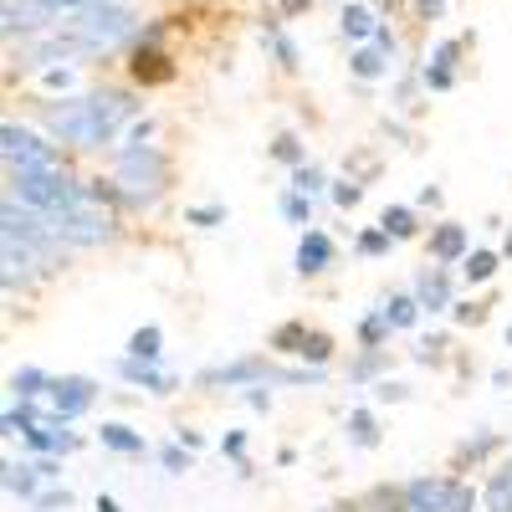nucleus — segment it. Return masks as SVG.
I'll return each instance as SVG.
<instances>
[{"mask_svg":"<svg viewBox=\"0 0 512 512\" xmlns=\"http://www.w3.org/2000/svg\"><path fill=\"white\" fill-rule=\"evenodd\" d=\"M384 313H390V323H395V333H405V328H415L420 323V297L415 292H390V297H384V303H379Z\"/></svg>","mask_w":512,"mask_h":512,"instance_id":"obj_24","label":"nucleus"},{"mask_svg":"<svg viewBox=\"0 0 512 512\" xmlns=\"http://www.w3.org/2000/svg\"><path fill=\"white\" fill-rule=\"evenodd\" d=\"M308 323L303 318H287V323H277L272 328V338H267V349L272 354H282V359H303V344H308Z\"/></svg>","mask_w":512,"mask_h":512,"instance_id":"obj_19","label":"nucleus"},{"mask_svg":"<svg viewBox=\"0 0 512 512\" xmlns=\"http://www.w3.org/2000/svg\"><path fill=\"white\" fill-rule=\"evenodd\" d=\"M139 98L123 93V88H98V93H82V98H62V103H41V128L67 144V149H118V134L128 118H139Z\"/></svg>","mask_w":512,"mask_h":512,"instance_id":"obj_1","label":"nucleus"},{"mask_svg":"<svg viewBox=\"0 0 512 512\" xmlns=\"http://www.w3.org/2000/svg\"><path fill=\"white\" fill-rule=\"evenodd\" d=\"M0 154H6V169L11 175H26V169H62V144L52 134H36V128H21V123H6L0 128Z\"/></svg>","mask_w":512,"mask_h":512,"instance_id":"obj_5","label":"nucleus"},{"mask_svg":"<svg viewBox=\"0 0 512 512\" xmlns=\"http://www.w3.org/2000/svg\"><path fill=\"white\" fill-rule=\"evenodd\" d=\"M328 200H333L338 210H354V205L364 200V180H354V175H349V180H333V185H328Z\"/></svg>","mask_w":512,"mask_h":512,"instance_id":"obj_39","label":"nucleus"},{"mask_svg":"<svg viewBox=\"0 0 512 512\" xmlns=\"http://www.w3.org/2000/svg\"><path fill=\"white\" fill-rule=\"evenodd\" d=\"M26 507H31V512H67V507H72V492H67L62 482H52V487H41Z\"/></svg>","mask_w":512,"mask_h":512,"instance_id":"obj_35","label":"nucleus"},{"mask_svg":"<svg viewBox=\"0 0 512 512\" xmlns=\"http://www.w3.org/2000/svg\"><path fill=\"white\" fill-rule=\"evenodd\" d=\"M415 205H420V210H441V190H436V185H425V190L415 195Z\"/></svg>","mask_w":512,"mask_h":512,"instance_id":"obj_52","label":"nucleus"},{"mask_svg":"<svg viewBox=\"0 0 512 512\" xmlns=\"http://www.w3.org/2000/svg\"><path fill=\"white\" fill-rule=\"evenodd\" d=\"M11 195L31 210H47V216H67V210L93 205L88 180H77L72 169H26V175H11Z\"/></svg>","mask_w":512,"mask_h":512,"instance_id":"obj_3","label":"nucleus"},{"mask_svg":"<svg viewBox=\"0 0 512 512\" xmlns=\"http://www.w3.org/2000/svg\"><path fill=\"white\" fill-rule=\"evenodd\" d=\"M41 487H52L47 472H41V461H6V492H11V497L31 502Z\"/></svg>","mask_w":512,"mask_h":512,"instance_id":"obj_18","label":"nucleus"},{"mask_svg":"<svg viewBox=\"0 0 512 512\" xmlns=\"http://www.w3.org/2000/svg\"><path fill=\"white\" fill-rule=\"evenodd\" d=\"M374 6H379V11H395V0H374Z\"/></svg>","mask_w":512,"mask_h":512,"instance_id":"obj_55","label":"nucleus"},{"mask_svg":"<svg viewBox=\"0 0 512 512\" xmlns=\"http://www.w3.org/2000/svg\"><path fill=\"white\" fill-rule=\"evenodd\" d=\"M31 6H41L52 21H62V16H72V11H82V6H103V0H31Z\"/></svg>","mask_w":512,"mask_h":512,"instance_id":"obj_44","label":"nucleus"},{"mask_svg":"<svg viewBox=\"0 0 512 512\" xmlns=\"http://www.w3.org/2000/svg\"><path fill=\"white\" fill-rule=\"evenodd\" d=\"M272 159H282L287 169H297V164H308V149H303V139H297V134H277L272 139Z\"/></svg>","mask_w":512,"mask_h":512,"instance_id":"obj_36","label":"nucleus"},{"mask_svg":"<svg viewBox=\"0 0 512 512\" xmlns=\"http://www.w3.org/2000/svg\"><path fill=\"white\" fill-rule=\"evenodd\" d=\"M128 354H134V359H159L164 354V328L159 323L134 328V333H128Z\"/></svg>","mask_w":512,"mask_h":512,"instance_id":"obj_31","label":"nucleus"},{"mask_svg":"<svg viewBox=\"0 0 512 512\" xmlns=\"http://www.w3.org/2000/svg\"><path fill=\"white\" fill-rule=\"evenodd\" d=\"M277 210L292 221V226H313V195H303V190H282V200H277Z\"/></svg>","mask_w":512,"mask_h":512,"instance_id":"obj_32","label":"nucleus"},{"mask_svg":"<svg viewBox=\"0 0 512 512\" xmlns=\"http://www.w3.org/2000/svg\"><path fill=\"white\" fill-rule=\"evenodd\" d=\"M47 405H52L57 415H67V420L88 415V410L98 405V379H88V374H52Z\"/></svg>","mask_w":512,"mask_h":512,"instance_id":"obj_8","label":"nucleus"},{"mask_svg":"<svg viewBox=\"0 0 512 512\" xmlns=\"http://www.w3.org/2000/svg\"><path fill=\"white\" fill-rule=\"evenodd\" d=\"M333 256H338L333 236H328V231H318V226H308L303 236H297V256H292V267H297V277H323V272L333 267Z\"/></svg>","mask_w":512,"mask_h":512,"instance_id":"obj_9","label":"nucleus"},{"mask_svg":"<svg viewBox=\"0 0 512 512\" xmlns=\"http://www.w3.org/2000/svg\"><path fill=\"white\" fill-rule=\"evenodd\" d=\"M497 262H502V256L497 251H487V246H477L472 256H466V262H461V277L466 282H472V287H482V282H492L497 277Z\"/></svg>","mask_w":512,"mask_h":512,"instance_id":"obj_30","label":"nucleus"},{"mask_svg":"<svg viewBox=\"0 0 512 512\" xmlns=\"http://www.w3.org/2000/svg\"><path fill=\"white\" fill-rule=\"evenodd\" d=\"M175 72H180L175 57L159 52V47H144V41L134 47V62H128V77H134L139 88H164V82H175Z\"/></svg>","mask_w":512,"mask_h":512,"instance_id":"obj_14","label":"nucleus"},{"mask_svg":"<svg viewBox=\"0 0 512 512\" xmlns=\"http://www.w3.org/2000/svg\"><path fill=\"white\" fill-rule=\"evenodd\" d=\"M384 369H390V349H359V359H349V384H369Z\"/></svg>","mask_w":512,"mask_h":512,"instance_id":"obj_29","label":"nucleus"},{"mask_svg":"<svg viewBox=\"0 0 512 512\" xmlns=\"http://www.w3.org/2000/svg\"><path fill=\"white\" fill-rule=\"evenodd\" d=\"M52 226L67 251H98V246L118 241V216L103 205H82V210H67V216H52Z\"/></svg>","mask_w":512,"mask_h":512,"instance_id":"obj_6","label":"nucleus"},{"mask_svg":"<svg viewBox=\"0 0 512 512\" xmlns=\"http://www.w3.org/2000/svg\"><path fill=\"white\" fill-rule=\"evenodd\" d=\"M333 349H338V344H333V333L313 328V333H308V344H303V364H318V369H323V364L333 359Z\"/></svg>","mask_w":512,"mask_h":512,"instance_id":"obj_38","label":"nucleus"},{"mask_svg":"<svg viewBox=\"0 0 512 512\" xmlns=\"http://www.w3.org/2000/svg\"><path fill=\"white\" fill-rule=\"evenodd\" d=\"M323 512H359L354 502H333V507H323Z\"/></svg>","mask_w":512,"mask_h":512,"instance_id":"obj_54","label":"nucleus"},{"mask_svg":"<svg viewBox=\"0 0 512 512\" xmlns=\"http://www.w3.org/2000/svg\"><path fill=\"white\" fill-rule=\"evenodd\" d=\"M390 333H395V323H390V313H384V308L364 313L359 318V349H390Z\"/></svg>","mask_w":512,"mask_h":512,"instance_id":"obj_25","label":"nucleus"},{"mask_svg":"<svg viewBox=\"0 0 512 512\" xmlns=\"http://www.w3.org/2000/svg\"><path fill=\"white\" fill-rule=\"evenodd\" d=\"M303 11H313V0H277V16H282V21L303 16Z\"/></svg>","mask_w":512,"mask_h":512,"instance_id":"obj_50","label":"nucleus"},{"mask_svg":"<svg viewBox=\"0 0 512 512\" xmlns=\"http://www.w3.org/2000/svg\"><path fill=\"white\" fill-rule=\"evenodd\" d=\"M262 41H267V52L277 57V67H282V72H297V41H292V36L277 26V21H267Z\"/></svg>","mask_w":512,"mask_h":512,"instance_id":"obj_28","label":"nucleus"},{"mask_svg":"<svg viewBox=\"0 0 512 512\" xmlns=\"http://www.w3.org/2000/svg\"><path fill=\"white\" fill-rule=\"evenodd\" d=\"M359 512H405V482H379L364 492Z\"/></svg>","mask_w":512,"mask_h":512,"instance_id":"obj_27","label":"nucleus"},{"mask_svg":"<svg viewBox=\"0 0 512 512\" xmlns=\"http://www.w3.org/2000/svg\"><path fill=\"white\" fill-rule=\"evenodd\" d=\"M395 67V57H384L374 41H364V47H354V57H349V72L359 77V82H379L384 72Z\"/></svg>","mask_w":512,"mask_h":512,"instance_id":"obj_21","label":"nucleus"},{"mask_svg":"<svg viewBox=\"0 0 512 512\" xmlns=\"http://www.w3.org/2000/svg\"><path fill=\"white\" fill-rule=\"evenodd\" d=\"M118 374L134 384V390H149V395H175V390H180V379L169 374V369H159V359H134V354H123V359H118Z\"/></svg>","mask_w":512,"mask_h":512,"instance_id":"obj_11","label":"nucleus"},{"mask_svg":"<svg viewBox=\"0 0 512 512\" xmlns=\"http://www.w3.org/2000/svg\"><path fill=\"white\" fill-rule=\"evenodd\" d=\"M461 47H466V41H456V36L436 41L431 62H425V72H420L425 93H451V88H456V62H461Z\"/></svg>","mask_w":512,"mask_h":512,"instance_id":"obj_13","label":"nucleus"},{"mask_svg":"<svg viewBox=\"0 0 512 512\" xmlns=\"http://www.w3.org/2000/svg\"><path fill=\"white\" fill-rule=\"evenodd\" d=\"M277 364L267 354H241L226 364H210L195 374V390H246V384H277Z\"/></svg>","mask_w":512,"mask_h":512,"instance_id":"obj_7","label":"nucleus"},{"mask_svg":"<svg viewBox=\"0 0 512 512\" xmlns=\"http://www.w3.org/2000/svg\"><path fill=\"white\" fill-rule=\"evenodd\" d=\"M379 226L390 231L395 241H415V236H420V221H415V205H384V210H379Z\"/></svg>","mask_w":512,"mask_h":512,"instance_id":"obj_26","label":"nucleus"},{"mask_svg":"<svg viewBox=\"0 0 512 512\" xmlns=\"http://www.w3.org/2000/svg\"><path fill=\"white\" fill-rule=\"evenodd\" d=\"M487 308H492V303H456V308H451V318H456L461 328H472V323H482V318H487Z\"/></svg>","mask_w":512,"mask_h":512,"instance_id":"obj_46","label":"nucleus"},{"mask_svg":"<svg viewBox=\"0 0 512 512\" xmlns=\"http://www.w3.org/2000/svg\"><path fill=\"white\" fill-rule=\"evenodd\" d=\"M221 456H231V461H236V472H241V477H251V461H246V431H226Z\"/></svg>","mask_w":512,"mask_h":512,"instance_id":"obj_42","label":"nucleus"},{"mask_svg":"<svg viewBox=\"0 0 512 512\" xmlns=\"http://www.w3.org/2000/svg\"><path fill=\"white\" fill-rule=\"evenodd\" d=\"M98 446H103V451H113V456H149L144 431H134V425H123V420H103Z\"/></svg>","mask_w":512,"mask_h":512,"instance_id":"obj_16","label":"nucleus"},{"mask_svg":"<svg viewBox=\"0 0 512 512\" xmlns=\"http://www.w3.org/2000/svg\"><path fill=\"white\" fill-rule=\"evenodd\" d=\"M11 395H16V400H47V395H52V374L36 369V364L16 369V374H11Z\"/></svg>","mask_w":512,"mask_h":512,"instance_id":"obj_22","label":"nucleus"},{"mask_svg":"<svg viewBox=\"0 0 512 512\" xmlns=\"http://www.w3.org/2000/svg\"><path fill=\"white\" fill-rule=\"evenodd\" d=\"M415 297H420V308L431 313V318H436V313H451V308H456V277H451V267H441V262L425 267V272L415 277Z\"/></svg>","mask_w":512,"mask_h":512,"instance_id":"obj_10","label":"nucleus"},{"mask_svg":"<svg viewBox=\"0 0 512 512\" xmlns=\"http://www.w3.org/2000/svg\"><path fill=\"white\" fill-rule=\"evenodd\" d=\"M344 436H349V446H354V451H374V446H379V420H374V410H369V405L349 410Z\"/></svg>","mask_w":512,"mask_h":512,"instance_id":"obj_20","label":"nucleus"},{"mask_svg":"<svg viewBox=\"0 0 512 512\" xmlns=\"http://www.w3.org/2000/svg\"><path fill=\"white\" fill-rule=\"evenodd\" d=\"M154 134H159L154 118H134V123H128V144H154Z\"/></svg>","mask_w":512,"mask_h":512,"instance_id":"obj_47","label":"nucleus"},{"mask_svg":"<svg viewBox=\"0 0 512 512\" xmlns=\"http://www.w3.org/2000/svg\"><path fill=\"white\" fill-rule=\"evenodd\" d=\"M185 221L200 226V231H216V226H226V205H190Z\"/></svg>","mask_w":512,"mask_h":512,"instance_id":"obj_40","label":"nucleus"},{"mask_svg":"<svg viewBox=\"0 0 512 512\" xmlns=\"http://www.w3.org/2000/svg\"><path fill=\"white\" fill-rule=\"evenodd\" d=\"M502 256H512V236H507V246H502Z\"/></svg>","mask_w":512,"mask_h":512,"instance_id":"obj_56","label":"nucleus"},{"mask_svg":"<svg viewBox=\"0 0 512 512\" xmlns=\"http://www.w3.org/2000/svg\"><path fill=\"white\" fill-rule=\"evenodd\" d=\"M446 349H451V338L446 333H431V338H420V344H415V359L420 364H446Z\"/></svg>","mask_w":512,"mask_h":512,"instance_id":"obj_41","label":"nucleus"},{"mask_svg":"<svg viewBox=\"0 0 512 512\" xmlns=\"http://www.w3.org/2000/svg\"><path fill=\"white\" fill-rule=\"evenodd\" d=\"M374 47H379L384 57H400V41H395V31H390V26H379V31H374Z\"/></svg>","mask_w":512,"mask_h":512,"instance_id":"obj_49","label":"nucleus"},{"mask_svg":"<svg viewBox=\"0 0 512 512\" xmlns=\"http://www.w3.org/2000/svg\"><path fill=\"white\" fill-rule=\"evenodd\" d=\"M359 256H390V246H400L390 231H384V226H369V231H359Z\"/></svg>","mask_w":512,"mask_h":512,"instance_id":"obj_37","label":"nucleus"},{"mask_svg":"<svg viewBox=\"0 0 512 512\" xmlns=\"http://www.w3.org/2000/svg\"><path fill=\"white\" fill-rule=\"evenodd\" d=\"M497 451H502V436H497V431H477V436H466V441L451 451V477L477 472V466H487Z\"/></svg>","mask_w":512,"mask_h":512,"instance_id":"obj_15","label":"nucleus"},{"mask_svg":"<svg viewBox=\"0 0 512 512\" xmlns=\"http://www.w3.org/2000/svg\"><path fill=\"white\" fill-rule=\"evenodd\" d=\"M41 88H47V93H72L77 88V72L72 67H41Z\"/></svg>","mask_w":512,"mask_h":512,"instance_id":"obj_43","label":"nucleus"},{"mask_svg":"<svg viewBox=\"0 0 512 512\" xmlns=\"http://www.w3.org/2000/svg\"><path fill=\"white\" fill-rule=\"evenodd\" d=\"M241 400H246L256 415H267V410H272V390H267V384H246V395H241Z\"/></svg>","mask_w":512,"mask_h":512,"instance_id":"obj_48","label":"nucleus"},{"mask_svg":"<svg viewBox=\"0 0 512 512\" xmlns=\"http://www.w3.org/2000/svg\"><path fill=\"white\" fill-rule=\"evenodd\" d=\"M405 395H410V390H405L400 379H379V384H374V400H379V405H400Z\"/></svg>","mask_w":512,"mask_h":512,"instance_id":"obj_45","label":"nucleus"},{"mask_svg":"<svg viewBox=\"0 0 512 512\" xmlns=\"http://www.w3.org/2000/svg\"><path fill=\"white\" fill-rule=\"evenodd\" d=\"M482 507H487V512H512V456H507V461L497 466V472L487 477Z\"/></svg>","mask_w":512,"mask_h":512,"instance_id":"obj_23","label":"nucleus"},{"mask_svg":"<svg viewBox=\"0 0 512 512\" xmlns=\"http://www.w3.org/2000/svg\"><path fill=\"white\" fill-rule=\"evenodd\" d=\"M328 185H333V180L323 175V164H313V159L292 169V190H303V195H313V200H318V195H323Z\"/></svg>","mask_w":512,"mask_h":512,"instance_id":"obj_33","label":"nucleus"},{"mask_svg":"<svg viewBox=\"0 0 512 512\" xmlns=\"http://www.w3.org/2000/svg\"><path fill=\"white\" fill-rule=\"evenodd\" d=\"M482 497L461 477H410L405 482V512H477Z\"/></svg>","mask_w":512,"mask_h":512,"instance_id":"obj_4","label":"nucleus"},{"mask_svg":"<svg viewBox=\"0 0 512 512\" xmlns=\"http://www.w3.org/2000/svg\"><path fill=\"white\" fill-rule=\"evenodd\" d=\"M507 349H512V328H507Z\"/></svg>","mask_w":512,"mask_h":512,"instance_id":"obj_57","label":"nucleus"},{"mask_svg":"<svg viewBox=\"0 0 512 512\" xmlns=\"http://www.w3.org/2000/svg\"><path fill=\"white\" fill-rule=\"evenodd\" d=\"M338 26H344V36L354 41V47H364V41H374V31L384 26V16L374 6H359V0H349L344 11H338Z\"/></svg>","mask_w":512,"mask_h":512,"instance_id":"obj_17","label":"nucleus"},{"mask_svg":"<svg viewBox=\"0 0 512 512\" xmlns=\"http://www.w3.org/2000/svg\"><path fill=\"white\" fill-rule=\"evenodd\" d=\"M415 11H420V21H441L446 16V0H415Z\"/></svg>","mask_w":512,"mask_h":512,"instance_id":"obj_51","label":"nucleus"},{"mask_svg":"<svg viewBox=\"0 0 512 512\" xmlns=\"http://www.w3.org/2000/svg\"><path fill=\"white\" fill-rule=\"evenodd\" d=\"M425 251H431V262H441V267H461L466 256H472V236H466V226H456V221H441V226H431V236H425Z\"/></svg>","mask_w":512,"mask_h":512,"instance_id":"obj_12","label":"nucleus"},{"mask_svg":"<svg viewBox=\"0 0 512 512\" xmlns=\"http://www.w3.org/2000/svg\"><path fill=\"white\" fill-rule=\"evenodd\" d=\"M93 512H123V507H118V502H113L108 492H98V502H93Z\"/></svg>","mask_w":512,"mask_h":512,"instance_id":"obj_53","label":"nucleus"},{"mask_svg":"<svg viewBox=\"0 0 512 512\" xmlns=\"http://www.w3.org/2000/svg\"><path fill=\"white\" fill-rule=\"evenodd\" d=\"M159 466H164L169 477H185V472H195V451H190L185 441H175V446L159 451Z\"/></svg>","mask_w":512,"mask_h":512,"instance_id":"obj_34","label":"nucleus"},{"mask_svg":"<svg viewBox=\"0 0 512 512\" xmlns=\"http://www.w3.org/2000/svg\"><path fill=\"white\" fill-rule=\"evenodd\" d=\"M113 180L134 195V210H154L169 195V180H175V164L159 144H118L113 149Z\"/></svg>","mask_w":512,"mask_h":512,"instance_id":"obj_2","label":"nucleus"}]
</instances>
